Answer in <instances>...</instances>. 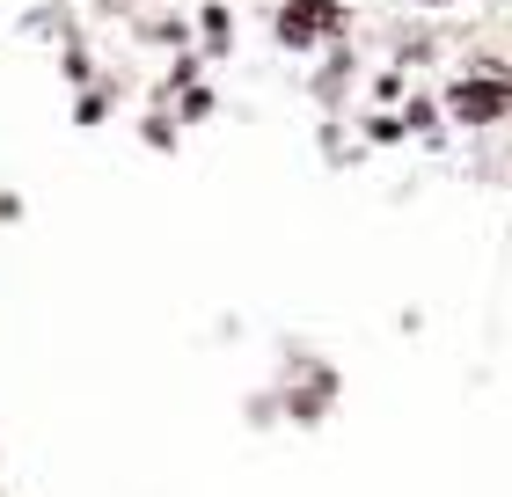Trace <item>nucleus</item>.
I'll list each match as a JSON object with an SVG mask.
<instances>
[{
  "instance_id": "1",
  "label": "nucleus",
  "mask_w": 512,
  "mask_h": 497,
  "mask_svg": "<svg viewBox=\"0 0 512 497\" xmlns=\"http://www.w3.org/2000/svg\"><path fill=\"white\" fill-rule=\"evenodd\" d=\"M447 110L454 125H505L512 117V74L505 66H469L447 81Z\"/></svg>"
},
{
  "instance_id": "2",
  "label": "nucleus",
  "mask_w": 512,
  "mask_h": 497,
  "mask_svg": "<svg viewBox=\"0 0 512 497\" xmlns=\"http://www.w3.org/2000/svg\"><path fill=\"white\" fill-rule=\"evenodd\" d=\"M330 37H344V0H286L278 8V44L286 52H322Z\"/></svg>"
},
{
  "instance_id": "3",
  "label": "nucleus",
  "mask_w": 512,
  "mask_h": 497,
  "mask_svg": "<svg viewBox=\"0 0 512 497\" xmlns=\"http://www.w3.org/2000/svg\"><path fill=\"white\" fill-rule=\"evenodd\" d=\"M417 8H454V0H417Z\"/></svg>"
}]
</instances>
